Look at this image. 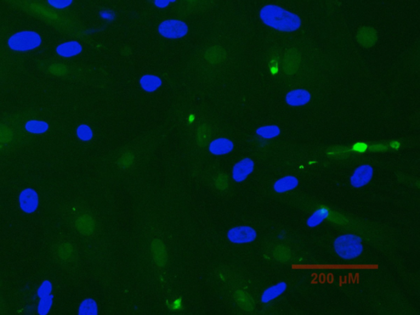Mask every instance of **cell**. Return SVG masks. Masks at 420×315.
<instances>
[{"label":"cell","mask_w":420,"mask_h":315,"mask_svg":"<svg viewBox=\"0 0 420 315\" xmlns=\"http://www.w3.org/2000/svg\"><path fill=\"white\" fill-rule=\"evenodd\" d=\"M260 18L263 23L268 26L286 32L298 30L302 25V20L299 16L279 6L263 7L260 11Z\"/></svg>","instance_id":"1"},{"label":"cell","mask_w":420,"mask_h":315,"mask_svg":"<svg viewBox=\"0 0 420 315\" xmlns=\"http://www.w3.org/2000/svg\"><path fill=\"white\" fill-rule=\"evenodd\" d=\"M362 240L356 235H343L336 239L334 249L337 255L345 260H353L363 252Z\"/></svg>","instance_id":"2"},{"label":"cell","mask_w":420,"mask_h":315,"mask_svg":"<svg viewBox=\"0 0 420 315\" xmlns=\"http://www.w3.org/2000/svg\"><path fill=\"white\" fill-rule=\"evenodd\" d=\"M8 44L13 50H32L41 46V37L38 33L34 31H22L11 36Z\"/></svg>","instance_id":"3"},{"label":"cell","mask_w":420,"mask_h":315,"mask_svg":"<svg viewBox=\"0 0 420 315\" xmlns=\"http://www.w3.org/2000/svg\"><path fill=\"white\" fill-rule=\"evenodd\" d=\"M159 32L165 38H182L187 34L188 26L183 21L167 20L160 24Z\"/></svg>","instance_id":"4"},{"label":"cell","mask_w":420,"mask_h":315,"mask_svg":"<svg viewBox=\"0 0 420 315\" xmlns=\"http://www.w3.org/2000/svg\"><path fill=\"white\" fill-rule=\"evenodd\" d=\"M257 237L256 230L251 227H236L229 230L228 239L235 244H244L252 242Z\"/></svg>","instance_id":"5"},{"label":"cell","mask_w":420,"mask_h":315,"mask_svg":"<svg viewBox=\"0 0 420 315\" xmlns=\"http://www.w3.org/2000/svg\"><path fill=\"white\" fill-rule=\"evenodd\" d=\"M373 175V169L368 164L359 166L354 170V173L350 178V184L355 188L362 187L367 185L372 179Z\"/></svg>","instance_id":"6"},{"label":"cell","mask_w":420,"mask_h":315,"mask_svg":"<svg viewBox=\"0 0 420 315\" xmlns=\"http://www.w3.org/2000/svg\"><path fill=\"white\" fill-rule=\"evenodd\" d=\"M19 203L23 211L31 214L38 208L39 197L33 189H25L22 192L19 196Z\"/></svg>","instance_id":"7"},{"label":"cell","mask_w":420,"mask_h":315,"mask_svg":"<svg viewBox=\"0 0 420 315\" xmlns=\"http://www.w3.org/2000/svg\"><path fill=\"white\" fill-rule=\"evenodd\" d=\"M255 169V163L249 158L242 159L233 167V177L235 182H243L246 177L253 171Z\"/></svg>","instance_id":"8"},{"label":"cell","mask_w":420,"mask_h":315,"mask_svg":"<svg viewBox=\"0 0 420 315\" xmlns=\"http://www.w3.org/2000/svg\"><path fill=\"white\" fill-rule=\"evenodd\" d=\"M311 96L309 91L298 89L289 92L286 96V103L293 107L303 106L309 103Z\"/></svg>","instance_id":"9"},{"label":"cell","mask_w":420,"mask_h":315,"mask_svg":"<svg viewBox=\"0 0 420 315\" xmlns=\"http://www.w3.org/2000/svg\"><path fill=\"white\" fill-rule=\"evenodd\" d=\"M151 253L155 264L160 267H164L167 261V254L163 242L155 239L151 243Z\"/></svg>","instance_id":"10"},{"label":"cell","mask_w":420,"mask_h":315,"mask_svg":"<svg viewBox=\"0 0 420 315\" xmlns=\"http://www.w3.org/2000/svg\"><path fill=\"white\" fill-rule=\"evenodd\" d=\"M233 148H234V145L230 140L227 138H219L211 142L210 151L216 155H222V154L230 153Z\"/></svg>","instance_id":"11"},{"label":"cell","mask_w":420,"mask_h":315,"mask_svg":"<svg viewBox=\"0 0 420 315\" xmlns=\"http://www.w3.org/2000/svg\"><path fill=\"white\" fill-rule=\"evenodd\" d=\"M75 224L77 231L84 236H91L95 229V222L93 218L89 215H82L79 217Z\"/></svg>","instance_id":"12"},{"label":"cell","mask_w":420,"mask_h":315,"mask_svg":"<svg viewBox=\"0 0 420 315\" xmlns=\"http://www.w3.org/2000/svg\"><path fill=\"white\" fill-rule=\"evenodd\" d=\"M82 51V46L76 41H70L67 43L62 44L58 46L57 53L58 55L65 58H70L77 55Z\"/></svg>","instance_id":"13"},{"label":"cell","mask_w":420,"mask_h":315,"mask_svg":"<svg viewBox=\"0 0 420 315\" xmlns=\"http://www.w3.org/2000/svg\"><path fill=\"white\" fill-rule=\"evenodd\" d=\"M298 184L299 181L296 177L287 176V177H282L281 179L278 180L274 183V191L278 193L290 192L291 190L295 189L298 186Z\"/></svg>","instance_id":"14"},{"label":"cell","mask_w":420,"mask_h":315,"mask_svg":"<svg viewBox=\"0 0 420 315\" xmlns=\"http://www.w3.org/2000/svg\"><path fill=\"white\" fill-rule=\"evenodd\" d=\"M286 283H279L277 285L273 286L271 288H268L267 290L263 293L261 300L262 302L266 303L270 302L271 300L276 299L279 297V295H281L282 293L286 291Z\"/></svg>","instance_id":"15"},{"label":"cell","mask_w":420,"mask_h":315,"mask_svg":"<svg viewBox=\"0 0 420 315\" xmlns=\"http://www.w3.org/2000/svg\"><path fill=\"white\" fill-rule=\"evenodd\" d=\"M234 298L238 305L246 311H252L255 308L251 295L243 291L238 290L234 293Z\"/></svg>","instance_id":"16"},{"label":"cell","mask_w":420,"mask_h":315,"mask_svg":"<svg viewBox=\"0 0 420 315\" xmlns=\"http://www.w3.org/2000/svg\"><path fill=\"white\" fill-rule=\"evenodd\" d=\"M140 86L147 92H154L162 85L160 77L153 75H144L140 79Z\"/></svg>","instance_id":"17"},{"label":"cell","mask_w":420,"mask_h":315,"mask_svg":"<svg viewBox=\"0 0 420 315\" xmlns=\"http://www.w3.org/2000/svg\"><path fill=\"white\" fill-rule=\"evenodd\" d=\"M329 209L326 207H322L309 217L307 224L310 227H314L320 224L329 216Z\"/></svg>","instance_id":"18"},{"label":"cell","mask_w":420,"mask_h":315,"mask_svg":"<svg viewBox=\"0 0 420 315\" xmlns=\"http://www.w3.org/2000/svg\"><path fill=\"white\" fill-rule=\"evenodd\" d=\"M26 131L31 133L42 134L48 131V124L46 121L31 120L25 123Z\"/></svg>","instance_id":"19"},{"label":"cell","mask_w":420,"mask_h":315,"mask_svg":"<svg viewBox=\"0 0 420 315\" xmlns=\"http://www.w3.org/2000/svg\"><path fill=\"white\" fill-rule=\"evenodd\" d=\"M280 132H281V130L276 125L261 126L256 131L257 135L264 139H273L274 137H277L280 134Z\"/></svg>","instance_id":"20"},{"label":"cell","mask_w":420,"mask_h":315,"mask_svg":"<svg viewBox=\"0 0 420 315\" xmlns=\"http://www.w3.org/2000/svg\"><path fill=\"white\" fill-rule=\"evenodd\" d=\"M98 314V308L97 304L92 299H87L81 303L80 309H79V315H96Z\"/></svg>","instance_id":"21"},{"label":"cell","mask_w":420,"mask_h":315,"mask_svg":"<svg viewBox=\"0 0 420 315\" xmlns=\"http://www.w3.org/2000/svg\"><path fill=\"white\" fill-rule=\"evenodd\" d=\"M53 296L52 295H46L41 298L39 304L38 312L40 315H46L50 310L51 305L53 304Z\"/></svg>","instance_id":"22"},{"label":"cell","mask_w":420,"mask_h":315,"mask_svg":"<svg viewBox=\"0 0 420 315\" xmlns=\"http://www.w3.org/2000/svg\"><path fill=\"white\" fill-rule=\"evenodd\" d=\"M76 134H77V136H78L79 138L84 141V142L90 141L93 137V132H92V129H91L90 126L85 125V124L79 126L77 130H76Z\"/></svg>","instance_id":"23"},{"label":"cell","mask_w":420,"mask_h":315,"mask_svg":"<svg viewBox=\"0 0 420 315\" xmlns=\"http://www.w3.org/2000/svg\"><path fill=\"white\" fill-rule=\"evenodd\" d=\"M134 161V156L131 153H127L122 155L118 160V165L121 169H126L129 168Z\"/></svg>","instance_id":"24"},{"label":"cell","mask_w":420,"mask_h":315,"mask_svg":"<svg viewBox=\"0 0 420 315\" xmlns=\"http://www.w3.org/2000/svg\"><path fill=\"white\" fill-rule=\"evenodd\" d=\"M51 291H52V285L48 281H46L41 286V288H39L38 296L42 298L46 295H50Z\"/></svg>","instance_id":"25"},{"label":"cell","mask_w":420,"mask_h":315,"mask_svg":"<svg viewBox=\"0 0 420 315\" xmlns=\"http://www.w3.org/2000/svg\"><path fill=\"white\" fill-rule=\"evenodd\" d=\"M210 132L207 131V128L200 129L199 133H198V142L200 145H205L207 143L208 141L210 140Z\"/></svg>","instance_id":"26"},{"label":"cell","mask_w":420,"mask_h":315,"mask_svg":"<svg viewBox=\"0 0 420 315\" xmlns=\"http://www.w3.org/2000/svg\"><path fill=\"white\" fill-rule=\"evenodd\" d=\"M48 3L56 8H65L71 5L72 0H48Z\"/></svg>","instance_id":"27"},{"label":"cell","mask_w":420,"mask_h":315,"mask_svg":"<svg viewBox=\"0 0 420 315\" xmlns=\"http://www.w3.org/2000/svg\"><path fill=\"white\" fill-rule=\"evenodd\" d=\"M228 186V176L221 175L216 181V187L219 190H225Z\"/></svg>","instance_id":"28"},{"label":"cell","mask_w":420,"mask_h":315,"mask_svg":"<svg viewBox=\"0 0 420 315\" xmlns=\"http://www.w3.org/2000/svg\"><path fill=\"white\" fill-rule=\"evenodd\" d=\"M176 0H155V4L158 8H166L169 5L170 3L175 2Z\"/></svg>","instance_id":"29"}]
</instances>
